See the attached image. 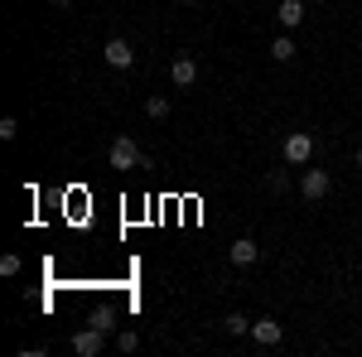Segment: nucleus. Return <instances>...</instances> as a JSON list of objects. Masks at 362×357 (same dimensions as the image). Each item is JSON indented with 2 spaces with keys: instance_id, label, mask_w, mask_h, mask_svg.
<instances>
[{
  "instance_id": "nucleus-4",
  "label": "nucleus",
  "mask_w": 362,
  "mask_h": 357,
  "mask_svg": "<svg viewBox=\"0 0 362 357\" xmlns=\"http://www.w3.org/2000/svg\"><path fill=\"white\" fill-rule=\"evenodd\" d=\"M102 348H107V333L97 329V324H92V329H83L78 338H73V353H78V357H97Z\"/></svg>"
},
{
  "instance_id": "nucleus-9",
  "label": "nucleus",
  "mask_w": 362,
  "mask_h": 357,
  "mask_svg": "<svg viewBox=\"0 0 362 357\" xmlns=\"http://www.w3.org/2000/svg\"><path fill=\"white\" fill-rule=\"evenodd\" d=\"M227 256H232V261H237V266H256V261H261V247H256V242H251V237H237V242H232V251H227Z\"/></svg>"
},
{
  "instance_id": "nucleus-15",
  "label": "nucleus",
  "mask_w": 362,
  "mask_h": 357,
  "mask_svg": "<svg viewBox=\"0 0 362 357\" xmlns=\"http://www.w3.org/2000/svg\"><path fill=\"white\" fill-rule=\"evenodd\" d=\"M116 348H121V353H136V348H140V333H121V338H116Z\"/></svg>"
},
{
  "instance_id": "nucleus-5",
  "label": "nucleus",
  "mask_w": 362,
  "mask_h": 357,
  "mask_svg": "<svg viewBox=\"0 0 362 357\" xmlns=\"http://www.w3.org/2000/svg\"><path fill=\"white\" fill-rule=\"evenodd\" d=\"M276 20H280L285 34H295V29L305 25V0H280V5H276Z\"/></svg>"
},
{
  "instance_id": "nucleus-16",
  "label": "nucleus",
  "mask_w": 362,
  "mask_h": 357,
  "mask_svg": "<svg viewBox=\"0 0 362 357\" xmlns=\"http://www.w3.org/2000/svg\"><path fill=\"white\" fill-rule=\"evenodd\" d=\"M266 184H271V189H276V193H285V189H290V174H285V169H276V174H271Z\"/></svg>"
},
{
  "instance_id": "nucleus-2",
  "label": "nucleus",
  "mask_w": 362,
  "mask_h": 357,
  "mask_svg": "<svg viewBox=\"0 0 362 357\" xmlns=\"http://www.w3.org/2000/svg\"><path fill=\"white\" fill-rule=\"evenodd\" d=\"M329 189H334V179H329L324 169H305V174H300V198H309V203L329 198Z\"/></svg>"
},
{
  "instance_id": "nucleus-3",
  "label": "nucleus",
  "mask_w": 362,
  "mask_h": 357,
  "mask_svg": "<svg viewBox=\"0 0 362 357\" xmlns=\"http://www.w3.org/2000/svg\"><path fill=\"white\" fill-rule=\"evenodd\" d=\"M309 155H314V136H309V131H290V136H285V160L305 169Z\"/></svg>"
},
{
  "instance_id": "nucleus-17",
  "label": "nucleus",
  "mask_w": 362,
  "mask_h": 357,
  "mask_svg": "<svg viewBox=\"0 0 362 357\" xmlns=\"http://www.w3.org/2000/svg\"><path fill=\"white\" fill-rule=\"evenodd\" d=\"M358 169H362V145H358Z\"/></svg>"
},
{
  "instance_id": "nucleus-8",
  "label": "nucleus",
  "mask_w": 362,
  "mask_h": 357,
  "mask_svg": "<svg viewBox=\"0 0 362 357\" xmlns=\"http://www.w3.org/2000/svg\"><path fill=\"white\" fill-rule=\"evenodd\" d=\"M107 63H112V68H131V63H136V49H131L126 39H107Z\"/></svg>"
},
{
  "instance_id": "nucleus-7",
  "label": "nucleus",
  "mask_w": 362,
  "mask_h": 357,
  "mask_svg": "<svg viewBox=\"0 0 362 357\" xmlns=\"http://www.w3.org/2000/svg\"><path fill=\"white\" fill-rule=\"evenodd\" d=\"M251 338H256L261 348H276L280 338H285V329H280L276 319H251Z\"/></svg>"
},
{
  "instance_id": "nucleus-13",
  "label": "nucleus",
  "mask_w": 362,
  "mask_h": 357,
  "mask_svg": "<svg viewBox=\"0 0 362 357\" xmlns=\"http://www.w3.org/2000/svg\"><path fill=\"white\" fill-rule=\"evenodd\" d=\"M20 266H25V261H20L15 251H10V256H0V275H20Z\"/></svg>"
},
{
  "instance_id": "nucleus-18",
  "label": "nucleus",
  "mask_w": 362,
  "mask_h": 357,
  "mask_svg": "<svg viewBox=\"0 0 362 357\" xmlns=\"http://www.w3.org/2000/svg\"><path fill=\"white\" fill-rule=\"evenodd\" d=\"M54 5H73V0H54Z\"/></svg>"
},
{
  "instance_id": "nucleus-11",
  "label": "nucleus",
  "mask_w": 362,
  "mask_h": 357,
  "mask_svg": "<svg viewBox=\"0 0 362 357\" xmlns=\"http://www.w3.org/2000/svg\"><path fill=\"white\" fill-rule=\"evenodd\" d=\"M223 329L232 333V338H242V333H251V319H247V314H227V319H223Z\"/></svg>"
},
{
  "instance_id": "nucleus-1",
  "label": "nucleus",
  "mask_w": 362,
  "mask_h": 357,
  "mask_svg": "<svg viewBox=\"0 0 362 357\" xmlns=\"http://www.w3.org/2000/svg\"><path fill=\"white\" fill-rule=\"evenodd\" d=\"M107 165H112V169H140V165H145V155H140V145L131 136H116L112 150H107Z\"/></svg>"
},
{
  "instance_id": "nucleus-10",
  "label": "nucleus",
  "mask_w": 362,
  "mask_h": 357,
  "mask_svg": "<svg viewBox=\"0 0 362 357\" xmlns=\"http://www.w3.org/2000/svg\"><path fill=\"white\" fill-rule=\"evenodd\" d=\"M271 58H276V63H290V58H295V39H290V34H280L276 44H271Z\"/></svg>"
},
{
  "instance_id": "nucleus-12",
  "label": "nucleus",
  "mask_w": 362,
  "mask_h": 357,
  "mask_svg": "<svg viewBox=\"0 0 362 357\" xmlns=\"http://www.w3.org/2000/svg\"><path fill=\"white\" fill-rule=\"evenodd\" d=\"M145 116L165 121V116H169V102H165V97H145Z\"/></svg>"
},
{
  "instance_id": "nucleus-6",
  "label": "nucleus",
  "mask_w": 362,
  "mask_h": 357,
  "mask_svg": "<svg viewBox=\"0 0 362 357\" xmlns=\"http://www.w3.org/2000/svg\"><path fill=\"white\" fill-rule=\"evenodd\" d=\"M169 78H174V87H194L198 83V63L189 54H179L174 63H169Z\"/></svg>"
},
{
  "instance_id": "nucleus-14",
  "label": "nucleus",
  "mask_w": 362,
  "mask_h": 357,
  "mask_svg": "<svg viewBox=\"0 0 362 357\" xmlns=\"http://www.w3.org/2000/svg\"><path fill=\"white\" fill-rule=\"evenodd\" d=\"M20 136V121H15V116H5V121H0V140H15Z\"/></svg>"
}]
</instances>
